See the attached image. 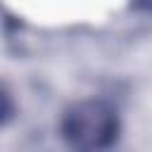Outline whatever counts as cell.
Wrapping results in <instances>:
<instances>
[{
    "label": "cell",
    "instance_id": "6da1fadb",
    "mask_svg": "<svg viewBox=\"0 0 152 152\" xmlns=\"http://www.w3.org/2000/svg\"><path fill=\"white\" fill-rule=\"evenodd\" d=\"M121 135L116 107L104 97L69 104L59 119V138L69 152H109Z\"/></svg>",
    "mask_w": 152,
    "mask_h": 152
},
{
    "label": "cell",
    "instance_id": "7a4b0ae2",
    "mask_svg": "<svg viewBox=\"0 0 152 152\" xmlns=\"http://www.w3.org/2000/svg\"><path fill=\"white\" fill-rule=\"evenodd\" d=\"M17 114V102H14V95L12 90L0 81V128L7 126Z\"/></svg>",
    "mask_w": 152,
    "mask_h": 152
}]
</instances>
